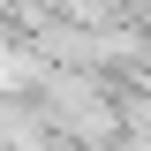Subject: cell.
<instances>
[{"label": "cell", "mask_w": 151, "mask_h": 151, "mask_svg": "<svg viewBox=\"0 0 151 151\" xmlns=\"http://www.w3.org/2000/svg\"><path fill=\"white\" fill-rule=\"evenodd\" d=\"M45 98H53V106H60V121H68L76 136H91V144H106V136L121 129L106 98H98V91H83V83H68V76H60V83H45Z\"/></svg>", "instance_id": "6da1fadb"}]
</instances>
